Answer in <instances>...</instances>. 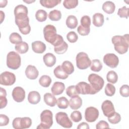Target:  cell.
<instances>
[{"instance_id": "1", "label": "cell", "mask_w": 129, "mask_h": 129, "mask_svg": "<svg viewBox=\"0 0 129 129\" xmlns=\"http://www.w3.org/2000/svg\"><path fill=\"white\" fill-rule=\"evenodd\" d=\"M111 41L114 45L115 50L119 54L125 53L129 46L128 34H126L123 36L115 35L112 37Z\"/></svg>"}, {"instance_id": "2", "label": "cell", "mask_w": 129, "mask_h": 129, "mask_svg": "<svg viewBox=\"0 0 129 129\" xmlns=\"http://www.w3.org/2000/svg\"><path fill=\"white\" fill-rule=\"evenodd\" d=\"M15 23L19 28L20 32L24 35L28 34L31 31L29 25V19L28 13H19L14 14Z\"/></svg>"}, {"instance_id": "3", "label": "cell", "mask_w": 129, "mask_h": 129, "mask_svg": "<svg viewBox=\"0 0 129 129\" xmlns=\"http://www.w3.org/2000/svg\"><path fill=\"white\" fill-rule=\"evenodd\" d=\"M88 81L94 94L99 92L103 87L104 81L103 78L96 74H91L88 78Z\"/></svg>"}, {"instance_id": "4", "label": "cell", "mask_w": 129, "mask_h": 129, "mask_svg": "<svg viewBox=\"0 0 129 129\" xmlns=\"http://www.w3.org/2000/svg\"><path fill=\"white\" fill-rule=\"evenodd\" d=\"M53 115L49 110H44L40 114L41 123L37 127V128L48 129L53 124Z\"/></svg>"}, {"instance_id": "5", "label": "cell", "mask_w": 129, "mask_h": 129, "mask_svg": "<svg viewBox=\"0 0 129 129\" xmlns=\"http://www.w3.org/2000/svg\"><path fill=\"white\" fill-rule=\"evenodd\" d=\"M21 58L16 52L10 51L7 56V66L12 70H17L21 66Z\"/></svg>"}, {"instance_id": "6", "label": "cell", "mask_w": 129, "mask_h": 129, "mask_svg": "<svg viewBox=\"0 0 129 129\" xmlns=\"http://www.w3.org/2000/svg\"><path fill=\"white\" fill-rule=\"evenodd\" d=\"M43 35L45 40L52 45L57 37L55 27L52 25H46L43 28Z\"/></svg>"}, {"instance_id": "7", "label": "cell", "mask_w": 129, "mask_h": 129, "mask_svg": "<svg viewBox=\"0 0 129 129\" xmlns=\"http://www.w3.org/2000/svg\"><path fill=\"white\" fill-rule=\"evenodd\" d=\"M76 60V66L80 70L87 69L91 64V61L88 54L84 52H80L77 54Z\"/></svg>"}, {"instance_id": "8", "label": "cell", "mask_w": 129, "mask_h": 129, "mask_svg": "<svg viewBox=\"0 0 129 129\" xmlns=\"http://www.w3.org/2000/svg\"><path fill=\"white\" fill-rule=\"evenodd\" d=\"M55 119L57 123L64 128H71L73 123L69 118L68 114L64 112H58L55 114Z\"/></svg>"}, {"instance_id": "9", "label": "cell", "mask_w": 129, "mask_h": 129, "mask_svg": "<svg viewBox=\"0 0 129 129\" xmlns=\"http://www.w3.org/2000/svg\"><path fill=\"white\" fill-rule=\"evenodd\" d=\"M16 82V76L14 74L6 71L0 75V83L4 86H11Z\"/></svg>"}, {"instance_id": "10", "label": "cell", "mask_w": 129, "mask_h": 129, "mask_svg": "<svg viewBox=\"0 0 129 129\" xmlns=\"http://www.w3.org/2000/svg\"><path fill=\"white\" fill-rule=\"evenodd\" d=\"M98 110L92 106L87 107L85 111V118L87 121L93 122L95 121L99 116Z\"/></svg>"}, {"instance_id": "11", "label": "cell", "mask_w": 129, "mask_h": 129, "mask_svg": "<svg viewBox=\"0 0 129 129\" xmlns=\"http://www.w3.org/2000/svg\"><path fill=\"white\" fill-rule=\"evenodd\" d=\"M103 62L111 68H115L118 64V57L114 53H107L103 57Z\"/></svg>"}, {"instance_id": "12", "label": "cell", "mask_w": 129, "mask_h": 129, "mask_svg": "<svg viewBox=\"0 0 129 129\" xmlns=\"http://www.w3.org/2000/svg\"><path fill=\"white\" fill-rule=\"evenodd\" d=\"M101 109L103 114L107 117L112 115L115 112L112 102L109 100H106L103 102L101 105Z\"/></svg>"}, {"instance_id": "13", "label": "cell", "mask_w": 129, "mask_h": 129, "mask_svg": "<svg viewBox=\"0 0 129 129\" xmlns=\"http://www.w3.org/2000/svg\"><path fill=\"white\" fill-rule=\"evenodd\" d=\"M79 94H94L93 91L90 84L85 82H80L76 86Z\"/></svg>"}, {"instance_id": "14", "label": "cell", "mask_w": 129, "mask_h": 129, "mask_svg": "<svg viewBox=\"0 0 129 129\" xmlns=\"http://www.w3.org/2000/svg\"><path fill=\"white\" fill-rule=\"evenodd\" d=\"M12 95L13 99L17 102H21L25 98V91L21 87H15L12 91Z\"/></svg>"}, {"instance_id": "15", "label": "cell", "mask_w": 129, "mask_h": 129, "mask_svg": "<svg viewBox=\"0 0 129 129\" xmlns=\"http://www.w3.org/2000/svg\"><path fill=\"white\" fill-rule=\"evenodd\" d=\"M25 75L28 79L35 80L38 77L39 72L35 66L28 65L25 70Z\"/></svg>"}, {"instance_id": "16", "label": "cell", "mask_w": 129, "mask_h": 129, "mask_svg": "<svg viewBox=\"0 0 129 129\" xmlns=\"http://www.w3.org/2000/svg\"><path fill=\"white\" fill-rule=\"evenodd\" d=\"M32 49L33 51L36 53H43L46 48V45L42 41H35L31 44Z\"/></svg>"}, {"instance_id": "17", "label": "cell", "mask_w": 129, "mask_h": 129, "mask_svg": "<svg viewBox=\"0 0 129 129\" xmlns=\"http://www.w3.org/2000/svg\"><path fill=\"white\" fill-rule=\"evenodd\" d=\"M82 105V99L79 95L74 96L70 99L69 105L71 109L77 110L80 108Z\"/></svg>"}, {"instance_id": "18", "label": "cell", "mask_w": 129, "mask_h": 129, "mask_svg": "<svg viewBox=\"0 0 129 129\" xmlns=\"http://www.w3.org/2000/svg\"><path fill=\"white\" fill-rule=\"evenodd\" d=\"M65 89L64 84L60 82H55L53 83L51 91L53 95H58L62 93Z\"/></svg>"}, {"instance_id": "19", "label": "cell", "mask_w": 129, "mask_h": 129, "mask_svg": "<svg viewBox=\"0 0 129 129\" xmlns=\"http://www.w3.org/2000/svg\"><path fill=\"white\" fill-rule=\"evenodd\" d=\"M43 60L45 64L48 67H52L56 62V57L51 53H47L43 57Z\"/></svg>"}, {"instance_id": "20", "label": "cell", "mask_w": 129, "mask_h": 129, "mask_svg": "<svg viewBox=\"0 0 129 129\" xmlns=\"http://www.w3.org/2000/svg\"><path fill=\"white\" fill-rule=\"evenodd\" d=\"M41 99V96L39 93L36 91H32L29 93L28 96V102L32 104L38 103Z\"/></svg>"}, {"instance_id": "21", "label": "cell", "mask_w": 129, "mask_h": 129, "mask_svg": "<svg viewBox=\"0 0 129 129\" xmlns=\"http://www.w3.org/2000/svg\"><path fill=\"white\" fill-rule=\"evenodd\" d=\"M44 101L45 104L49 106L53 107L57 103V100L52 95L49 93H46L44 95Z\"/></svg>"}, {"instance_id": "22", "label": "cell", "mask_w": 129, "mask_h": 129, "mask_svg": "<svg viewBox=\"0 0 129 129\" xmlns=\"http://www.w3.org/2000/svg\"><path fill=\"white\" fill-rule=\"evenodd\" d=\"M104 22V16L101 13H97L93 16V24L95 26L101 27L103 25Z\"/></svg>"}, {"instance_id": "23", "label": "cell", "mask_w": 129, "mask_h": 129, "mask_svg": "<svg viewBox=\"0 0 129 129\" xmlns=\"http://www.w3.org/2000/svg\"><path fill=\"white\" fill-rule=\"evenodd\" d=\"M115 9V4L111 1H106L102 5V10L108 14H111L114 13Z\"/></svg>"}, {"instance_id": "24", "label": "cell", "mask_w": 129, "mask_h": 129, "mask_svg": "<svg viewBox=\"0 0 129 129\" xmlns=\"http://www.w3.org/2000/svg\"><path fill=\"white\" fill-rule=\"evenodd\" d=\"M66 24L69 28L75 29L78 25V20L75 16L70 15L67 17L66 19Z\"/></svg>"}, {"instance_id": "25", "label": "cell", "mask_w": 129, "mask_h": 129, "mask_svg": "<svg viewBox=\"0 0 129 129\" xmlns=\"http://www.w3.org/2000/svg\"><path fill=\"white\" fill-rule=\"evenodd\" d=\"M53 73L55 76L57 78L62 79V80H64L67 79L69 76V75H68L66 73H65L63 71L61 66H58L57 67H56L54 69L53 71Z\"/></svg>"}, {"instance_id": "26", "label": "cell", "mask_w": 129, "mask_h": 129, "mask_svg": "<svg viewBox=\"0 0 129 129\" xmlns=\"http://www.w3.org/2000/svg\"><path fill=\"white\" fill-rule=\"evenodd\" d=\"M61 2V0H42L40 1V3L43 7L51 9L58 5Z\"/></svg>"}, {"instance_id": "27", "label": "cell", "mask_w": 129, "mask_h": 129, "mask_svg": "<svg viewBox=\"0 0 129 129\" xmlns=\"http://www.w3.org/2000/svg\"><path fill=\"white\" fill-rule=\"evenodd\" d=\"M61 66L63 71L69 75L72 74L74 72V67L70 61L66 60L63 61Z\"/></svg>"}, {"instance_id": "28", "label": "cell", "mask_w": 129, "mask_h": 129, "mask_svg": "<svg viewBox=\"0 0 129 129\" xmlns=\"http://www.w3.org/2000/svg\"><path fill=\"white\" fill-rule=\"evenodd\" d=\"M15 50L20 54L26 53L29 49V46L26 42L22 41L21 42L16 44L15 46Z\"/></svg>"}, {"instance_id": "29", "label": "cell", "mask_w": 129, "mask_h": 129, "mask_svg": "<svg viewBox=\"0 0 129 129\" xmlns=\"http://www.w3.org/2000/svg\"><path fill=\"white\" fill-rule=\"evenodd\" d=\"M68 44L63 41L61 43H60L58 45L54 47V50L56 53L58 54H61L64 53L68 50Z\"/></svg>"}, {"instance_id": "30", "label": "cell", "mask_w": 129, "mask_h": 129, "mask_svg": "<svg viewBox=\"0 0 129 129\" xmlns=\"http://www.w3.org/2000/svg\"><path fill=\"white\" fill-rule=\"evenodd\" d=\"M48 18L52 21H58L61 18V13L59 10H53L49 12Z\"/></svg>"}, {"instance_id": "31", "label": "cell", "mask_w": 129, "mask_h": 129, "mask_svg": "<svg viewBox=\"0 0 129 129\" xmlns=\"http://www.w3.org/2000/svg\"><path fill=\"white\" fill-rule=\"evenodd\" d=\"M0 91V105H1V109H2L5 107L8 103L7 99L6 98L7 92L5 89L1 87Z\"/></svg>"}, {"instance_id": "32", "label": "cell", "mask_w": 129, "mask_h": 129, "mask_svg": "<svg viewBox=\"0 0 129 129\" xmlns=\"http://www.w3.org/2000/svg\"><path fill=\"white\" fill-rule=\"evenodd\" d=\"M51 83V78L47 75H43L42 76L39 80V84L43 87H48Z\"/></svg>"}, {"instance_id": "33", "label": "cell", "mask_w": 129, "mask_h": 129, "mask_svg": "<svg viewBox=\"0 0 129 129\" xmlns=\"http://www.w3.org/2000/svg\"><path fill=\"white\" fill-rule=\"evenodd\" d=\"M47 17V12L43 10H38L35 13L36 19L40 22L45 21Z\"/></svg>"}, {"instance_id": "34", "label": "cell", "mask_w": 129, "mask_h": 129, "mask_svg": "<svg viewBox=\"0 0 129 129\" xmlns=\"http://www.w3.org/2000/svg\"><path fill=\"white\" fill-rule=\"evenodd\" d=\"M102 67L101 61L98 59H95L92 60L91 62L90 69L93 72H98L101 70Z\"/></svg>"}, {"instance_id": "35", "label": "cell", "mask_w": 129, "mask_h": 129, "mask_svg": "<svg viewBox=\"0 0 129 129\" xmlns=\"http://www.w3.org/2000/svg\"><path fill=\"white\" fill-rule=\"evenodd\" d=\"M69 105V101L65 97H61L57 100V105L60 109H66Z\"/></svg>"}, {"instance_id": "36", "label": "cell", "mask_w": 129, "mask_h": 129, "mask_svg": "<svg viewBox=\"0 0 129 129\" xmlns=\"http://www.w3.org/2000/svg\"><path fill=\"white\" fill-rule=\"evenodd\" d=\"M9 40L12 44H17L22 41V37L20 35L16 32L12 33L9 36Z\"/></svg>"}, {"instance_id": "37", "label": "cell", "mask_w": 129, "mask_h": 129, "mask_svg": "<svg viewBox=\"0 0 129 129\" xmlns=\"http://www.w3.org/2000/svg\"><path fill=\"white\" fill-rule=\"evenodd\" d=\"M106 79L108 82L112 84H115L118 80L117 74L113 71H110L107 74Z\"/></svg>"}, {"instance_id": "38", "label": "cell", "mask_w": 129, "mask_h": 129, "mask_svg": "<svg viewBox=\"0 0 129 129\" xmlns=\"http://www.w3.org/2000/svg\"><path fill=\"white\" fill-rule=\"evenodd\" d=\"M78 0H64L63 6L67 9H72L76 8L78 5Z\"/></svg>"}, {"instance_id": "39", "label": "cell", "mask_w": 129, "mask_h": 129, "mask_svg": "<svg viewBox=\"0 0 129 129\" xmlns=\"http://www.w3.org/2000/svg\"><path fill=\"white\" fill-rule=\"evenodd\" d=\"M32 124V120L28 117H21V129L28 128L31 126Z\"/></svg>"}, {"instance_id": "40", "label": "cell", "mask_w": 129, "mask_h": 129, "mask_svg": "<svg viewBox=\"0 0 129 129\" xmlns=\"http://www.w3.org/2000/svg\"><path fill=\"white\" fill-rule=\"evenodd\" d=\"M115 93V88L111 84L107 83L105 88V93L108 96H112Z\"/></svg>"}, {"instance_id": "41", "label": "cell", "mask_w": 129, "mask_h": 129, "mask_svg": "<svg viewBox=\"0 0 129 129\" xmlns=\"http://www.w3.org/2000/svg\"><path fill=\"white\" fill-rule=\"evenodd\" d=\"M108 120L112 124H117L121 120L120 115L118 113L115 112L112 115L108 117Z\"/></svg>"}, {"instance_id": "42", "label": "cell", "mask_w": 129, "mask_h": 129, "mask_svg": "<svg viewBox=\"0 0 129 129\" xmlns=\"http://www.w3.org/2000/svg\"><path fill=\"white\" fill-rule=\"evenodd\" d=\"M81 25L86 28H89L91 25V19L87 15L83 16L80 20Z\"/></svg>"}, {"instance_id": "43", "label": "cell", "mask_w": 129, "mask_h": 129, "mask_svg": "<svg viewBox=\"0 0 129 129\" xmlns=\"http://www.w3.org/2000/svg\"><path fill=\"white\" fill-rule=\"evenodd\" d=\"M66 93L67 95L70 97H72L74 96L79 95V93L76 89V87L75 85L69 86L66 89Z\"/></svg>"}, {"instance_id": "44", "label": "cell", "mask_w": 129, "mask_h": 129, "mask_svg": "<svg viewBox=\"0 0 129 129\" xmlns=\"http://www.w3.org/2000/svg\"><path fill=\"white\" fill-rule=\"evenodd\" d=\"M70 117L72 121L75 122H79L82 119V115L81 113L78 110H76L72 112Z\"/></svg>"}, {"instance_id": "45", "label": "cell", "mask_w": 129, "mask_h": 129, "mask_svg": "<svg viewBox=\"0 0 129 129\" xmlns=\"http://www.w3.org/2000/svg\"><path fill=\"white\" fill-rule=\"evenodd\" d=\"M128 10L129 9L125 6H123L121 8H119L118 10L117 15L120 18H124L127 19L128 17Z\"/></svg>"}, {"instance_id": "46", "label": "cell", "mask_w": 129, "mask_h": 129, "mask_svg": "<svg viewBox=\"0 0 129 129\" xmlns=\"http://www.w3.org/2000/svg\"><path fill=\"white\" fill-rule=\"evenodd\" d=\"M68 40L71 43H75L78 39V36L74 31H70L67 35Z\"/></svg>"}, {"instance_id": "47", "label": "cell", "mask_w": 129, "mask_h": 129, "mask_svg": "<svg viewBox=\"0 0 129 129\" xmlns=\"http://www.w3.org/2000/svg\"><path fill=\"white\" fill-rule=\"evenodd\" d=\"M119 93L123 97H127L129 96V87L127 85H122L119 89Z\"/></svg>"}, {"instance_id": "48", "label": "cell", "mask_w": 129, "mask_h": 129, "mask_svg": "<svg viewBox=\"0 0 129 129\" xmlns=\"http://www.w3.org/2000/svg\"><path fill=\"white\" fill-rule=\"evenodd\" d=\"M77 31L80 35L82 36H86L89 34L90 28H86L82 27L81 25H80L77 28Z\"/></svg>"}, {"instance_id": "49", "label": "cell", "mask_w": 129, "mask_h": 129, "mask_svg": "<svg viewBox=\"0 0 129 129\" xmlns=\"http://www.w3.org/2000/svg\"><path fill=\"white\" fill-rule=\"evenodd\" d=\"M9 123V118L6 115L0 114V126H6Z\"/></svg>"}, {"instance_id": "50", "label": "cell", "mask_w": 129, "mask_h": 129, "mask_svg": "<svg viewBox=\"0 0 129 129\" xmlns=\"http://www.w3.org/2000/svg\"><path fill=\"white\" fill-rule=\"evenodd\" d=\"M96 128L97 129L108 128H109V125L106 121L104 120H100L96 124Z\"/></svg>"}, {"instance_id": "51", "label": "cell", "mask_w": 129, "mask_h": 129, "mask_svg": "<svg viewBox=\"0 0 129 129\" xmlns=\"http://www.w3.org/2000/svg\"><path fill=\"white\" fill-rule=\"evenodd\" d=\"M21 117H16L14 119L12 122V125L14 128L21 129Z\"/></svg>"}, {"instance_id": "52", "label": "cell", "mask_w": 129, "mask_h": 129, "mask_svg": "<svg viewBox=\"0 0 129 129\" xmlns=\"http://www.w3.org/2000/svg\"><path fill=\"white\" fill-rule=\"evenodd\" d=\"M77 128L78 129H79V128L88 129V128H89V126L87 123L83 122L78 125V126H77Z\"/></svg>"}, {"instance_id": "53", "label": "cell", "mask_w": 129, "mask_h": 129, "mask_svg": "<svg viewBox=\"0 0 129 129\" xmlns=\"http://www.w3.org/2000/svg\"><path fill=\"white\" fill-rule=\"evenodd\" d=\"M7 1H0V7L1 8H3L6 6L7 4Z\"/></svg>"}, {"instance_id": "54", "label": "cell", "mask_w": 129, "mask_h": 129, "mask_svg": "<svg viewBox=\"0 0 129 129\" xmlns=\"http://www.w3.org/2000/svg\"><path fill=\"white\" fill-rule=\"evenodd\" d=\"M0 12H1V23H2L4 20V19L5 18V14L3 13V12L2 11H1Z\"/></svg>"}, {"instance_id": "55", "label": "cell", "mask_w": 129, "mask_h": 129, "mask_svg": "<svg viewBox=\"0 0 129 129\" xmlns=\"http://www.w3.org/2000/svg\"><path fill=\"white\" fill-rule=\"evenodd\" d=\"M23 2H25V3H28V4H29V3H33V2H34L35 1H28H28H23Z\"/></svg>"}]
</instances>
